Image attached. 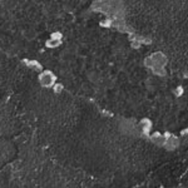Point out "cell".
Here are the masks:
<instances>
[{
    "label": "cell",
    "instance_id": "obj_2",
    "mask_svg": "<svg viewBox=\"0 0 188 188\" xmlns=\"http://www.w3.org/2000/svg\"><path fill=\"white\" fill-rule=\"evenodd\" d=\"M24 63H25L27 67L32 68V69H35V70H40V69H42L40 64H39L38 62H35V60H24Z\"/></svg>",
    "mask_w": 188,
    "mask_h": 188
},
{
    "label": "cell",
    "instance_id": "obj_5",
    "mask_svg": "<svg viewBox=\"0 0 188 188\" xmlns=\"http://www.w3.org/2000/svg\"><path fill=\"white\" fill-rule=\"evenodd\" d=\"M50 38H54V39H62V34L60 33H53Z\"/></svg>",
    "mask_w": 188,
    "mask_h": 188
},
{
    "label": "cell",
    "instance_id": "obj_4",
    "mask_svg": "<svg viewBox=\"0 0 188 188\" xmlns=\"http://www.w3.org/2000/svg\"><path fill=\"white\" fill-rule=\"evenodd\" d=\"M63 90V85L62 84H54V92H55L57 94H59Z\"/></svg>",
    "mask_w": 188,
    "mask_h": 188
},
{
    "label": "cell",
    "instance_id": "obj_1",
    "mask_svg": "<svg viewBox=\"0 0 188 188\" xmlns=\"http://www.w3.org/2000/svg\"><path fill=\"white\" fill-rule=\"evenodd\" d=\"M54 82H55V75L52 72H43L39 75V83L43 87H52L54 85Z\"/></svg>",
    "mask_w": 188,
    "mask_h": 188
},
{
    "label": "cell",
    "instance_id": "obj_3",
    "mask_svg": "<svg viewBox=\"0 0 188 188\" xmlns=\"http://www.w3.org/2000/svg\"><path fill=\"white\" fill-rule=\"evenodd\" d=\"M60 44V39H54V38H50L49 40L47 42V47L49 48H55Z\"/></svg>",
    "mask_w": 188,
    "mask_h": 188
}]
</instances>
